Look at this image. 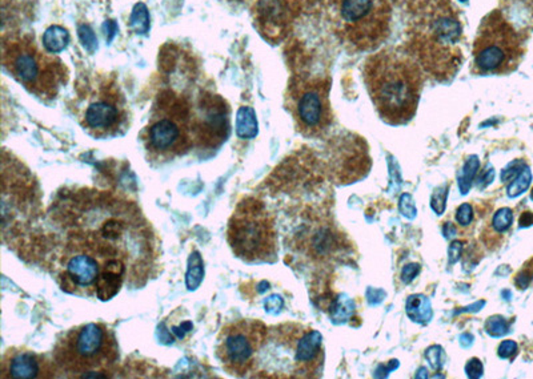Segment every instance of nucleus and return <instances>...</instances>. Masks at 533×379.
I'll use <instances>...</instances> for the list:
<instances>
[{
    "mask_svg": "<svg viewBox=\"0 0 533 379\" xmlns=\"http://www.w3.org/2000/svg\"><path fill=\"white\" fill-rule=\"evenodd\" d=\"M531 197H532V200H533V190H532V194H531Z\"/></svg>",
    "mask_w": 533,
    "mask_h": 379,
    "instance_id": "4c0bfd02",
    "label": "nucleus"
},
{
    "mask_svg": "<svg viewBox=\"0 0 533 379\" xmlns=\"http://www.w3.org/2000/svg\"><path fill=\"white\" fill-rule=\"evenodd\" d=\"M513 224V212L510 208H501L492 216L491 221L483 228L480 240L489 250H496L504 241V235Z\"/></svg>",
    "mask_w": 533,
    "mask_h": 379,
    "instance_id": "2eb2a0df",
    "label": "nucleus"
},
{
    "mask_svg": "<svg viewBox=\"0 0 533 379\" xmlns=\"http://www.w3.org/2000/svg\"><path fill=\"white\" fill-rule=\"evenodd\" d=\"M275 341L292 358V377H316L323 368L324 350L321 334L300 325H284L275 330Z\"/></svg>",
    "mask_w": 533,
    "mask_h": 379,
    "instance_id": "ddd939ff",
    "label": "nucleus"
},
{
    "mask_svg": "<svg viewBox=\"0 0 533 379\" xmlns=\"http://www.w3.org/2000/svg\"><path fill=\"white\" fill-rule=\"evenodd\" d=\"M3 66L18 83L39 99H52L68 80V70L55 54L31 35L15 36L3 44Z\"/></svg>",
    "mask_w": 533,
    "mask_h": 379,
    "instance_id": "20e7f679",
    "label": "nucleus"
},
{
    "mask_svg": "<svg viewBox=\"0 0 533 379\" xmlns=\"http://www.w3.org/2000/svg\"><path fill=\"white\" fill-rule=\"evenodd\" d=\"M533 261L527 263L524 269L520 273H517L515 284L517 285L520 289H527L529 284L533 281Z\"/></svg>",
    "mask_w": 533,
    "mask_h": 379,
    "instance_id": "cd10ccee",
    "label": "nucleus"
},
{
    "mask_svg": "<svg viewBox=\"0 0 533 379\" xmlns=\"http://www.w3.org/2000/svg\"><path fill=\"white\" fill-rule=\"evenodd\" d=\"M76 115L80 125L95 139H111L128 128L130 111L115 79L97 76L79 94Z\"/></svg>",
    "mask_w": 533,
    "mask_h": 379,
    "instance_id": "1a4fd4ad",
    "label": "nucleus"
},
{
    "mask_svg": "<svg viewBox=\"0 0 533 379\" xmlns=\"http://www.w3.org/2000/svg\"><path fill=\"white\" fill-rule=\"evenodd\" d=\"M419 272H420V265H417V263L407 265V266L403 269V272H401V280H403L405 284H410L413 278L417 275V273Z\"/></svg>",
    "mask_w": 533,
    "mask_h": 379,
    "instance_id": "2f4dec72",
    "label": "nucleus"
},
{
    "mask_svg": "<svg viewBox=\"0 0 533 379\" xmlns=\"http://www.w3.org/2000/svg\"><path fill=\"white\" fill-rule=\"evenodd\" d=\"M448 197V185L440 187L435 190L431 197V206L436 212V214H443L446 211V202Z\"/></svg>",
    "mask_w": 533,
    "mask_h": 379,
    "instance_id": "393cba45",
    "label": "nucleus"
},
{
    "mask_svg": "<svg viewBox=\"0 0 533 379\" xmlns=\"http://www.w3.org/2000/svg\"><path fill=\"white\" fill-rule=\"evenodd\" d=\"M525 54V39L504 12L491 11L482 19L472 48L471 71L480 76L515 71Z\"/></svg>",
    "mask_w": 533,
    "mask_h": 379,
    "instance_id": "423d86ee",
    "label": "nucleus"
},
{
    "mask_svg": "<svg viewBox=\"0 0 533 379\" xmlns=\"http://www.w3.org/2000/svg\"><path fill=\"white\" fill-rule=\"evenodd\" d=\"M456 221L462 228L471 225L473 221V208L471 204H462L456 211Z\"/></svg>",
    "mask_w": 533,
    "mask_h": 379,
    "instance_id": "a878e982",
    "label": "nucleus"
},
{
    "mask_svg": "<svg viewBox=\"0 0 533 379\" xmlns=\"http://www.w3.org/2000/svg\"><path fill=\"white\" fill-rule=\"evenodd\" d=\"M281 306H283V301L280 297H269L266 301V310L269 313H278Z\"/></svg>",
    "mask_w": 533,
    "mask_h": 379,
    "instance_id": "f704fd0d",
    "label": "nucleus"
},
{
    "mask_svg": "<svg viewBox=\"0 0 533 379\" xmlns=\"http://www.w3.org/2000/svg\"><path fill=\"white\" fill-rule=\"evenodd\" d=\"M79 32H80V37H82V40L85 42V46H87V47L90 48V46H95L97 44V39H95V35H94V32L88 28V27H83V28H80L79 30Z\"/></svg>",
    "mask_w": 533,
    "mask_h": 379,
    "instance_id": "72a5a7b5",
    "label": "nucleus"
},
{
    "mask_svg": "<svg viewBox=\"0 0 533 379\" xmlns=\"http://www.w3.org/2000/svg\"><path fill=\"white\" fill-rule=\"evenodd\" d=\"M191 135L195 147L215 149L230 135V107L221 96L203 92L191 106Z\"/></svg>",
    "mask_w": 533,
    "mask_h": 379,
    "instance_id": "f8f14e48",
    "label": "nucleus"
},
{
    "mask_svg": "<svg viewBox=\"0 0 533 379\" xmlns=\"http://www.w3.org/2000/svg\"><path fill=\"white\" fill-rule=\"evenodd\" d=\"M400 212L404 214L408 218H415L416 217V206L413 202L412 197L410 194H403L400 199L399 204Z\"/></svg>",
    "mask_w": 533,
    "mask_h": 379,
    "instance_id": "c85d7f7f",
    "label": "nucleus"
},
{
    "mask_svg": "<svg viewBox=\"0 0 533 379\" xmlns=\"http://www.w3.org/2000/svg\"><path fill=\"white\" fill-rule=\"evenodd\" d=\"M329 88V80L321 76L298 77L290 83L287 107L296 128L307 137L323 136L332 124Z\"/></svg>",
    "mask_w": 533,
    "mask_h": 379,
    "instance_id": "9b49d317",
    "label": "nucleus"
},
{
    "mask_svg": "<svg viewBox=\"0 0 533 379\" xmlns=\"http://www.w3.org/2000/svg\"><path fill=\"white\" fill-rule=\"evenodd\" d=\"M517 353V344L515 341H504L501 342L498 346V350H497V354L500 358H504V359H508L513 356H516Z\"/></svg>",
    "mask_w": 533,
    "mask_h": 379,
    "instance_id": "7c9ffc66",
    "label": "nucleus"
},
{
    "mask_svg": "<svg viewBox=\"0 0 533 379\" xmlns=\"http://www.w3.org/2000/svg\"><path fill=\"white\" fill-rule=\"evenodd\" d=\"M269 337L266 325L259 320H236L219 333L216 356L223 368L236 377H244L259 362Z\"/></svg>",
    "mask_w": 533,
    "mask_h": 379,
    "instance_id": "9d476101",
    "label": "nucleus"
},
{
    "mask_svg": "<svg viewBox=\"0 0 533 379\" xmlns=\"http://www.w3.org/2000/svg\"><path fill=\"white\" fill-rule=\"evenodd\" d=\"M203 275H204V263L202 260V256L199 251H194L188 260V269L185 275L187 287L190 290L197 289L199 285L203 281Z\"/></svg>",
    "mask_w": 533,
    "mask_h": 379,
    "instance_id": "6ab92c4d",
    "label": "nucleus"
},
{
    "mask_svg": "<svg viewBox=\"0 0 533 379\" xmlns=\"http://www.w3.org/2000/svg\"><path fill=\"white\" fill-rule=\"evenodd\" d=\"M461 250H462L461 241H453L451 244V247H449V265H453L460 260Z\"/></svg>",
    "mask_w": 533,
    "mask_h": 379,
    "instance_id": "473e14b6",
    "label": "nucleus"
},
{
    "mask_svg": "<svg viewBox=\"0 0 533 379\" xmlns=\"http://www.w3.org/2000/svg\"><path fill=\"white\" fill-rule=\"evenodd\" d=\"M259 132L256 113L251 107H242L236 115V135L243 140H251Z\"/></svg>",
    "mask_w": 533,
    "mask_h": 379,
    "instance_id": "f3484780",
    "label": "nucleus"
},
{
    "mask_svg": "<svg viewBox=\"0 0 533 379\" xmlns=\"http://www.w3.org/2000/svg\"><path fill=\"white\" fill-rule=\"evenodd\" d=\"M142 140L148 159L157 163H167L187 154L194 147L188 101L172 92L158 97Z\"/></svg>",
    "mask_w": 533,
    "mask_h": 379,
    "instance_id": "39448f33",
    "label": "nucleus"
},
{
    "mask_svg": "<svg viewBox=\"0 0 533 379\" xmlns=\"http://www.w3.org/2000/svg\"><path fill=\"white\" fill-rule=\"evenodd\" d=\"M70 43V34L68 31L61 25H51L42 39V46L46 48L51 54L58 55L61 51H64Z\"/></svg>",
    "mask_w": 533,
    "mask_h": 379,
    "instance_id": "a211bd4d",
    "label": "nucleus"
},
{
    "mask_svg": "<svg viewBox=\"0 0 533 379\" xmlns=\"http://www.w3.org/2000/svg\"><path fill=\"white\" fill-rule=\"evenodd\" d=\"M479 166H480V161H479L477 156H472L467 160V163L462 166L460 176H459V187H460L462 194H467L468 190H471L473 178L477 173Z\"/></svg>",
    "mask_w": 533,
    "mask_h": 379,
    "instance_id": "412c9836",
    "label": "nucleus"
},
{
    "mask_svg": "<svg viewBox=\"0 0 533 379\" xmlns=\"http://www.w3.org/2000/svg\"><path fill=\"white\" fill-rule=\"evenodd\" d=\"M54 362L30 350L10 349L1 358L0 377L6 379L52 378Z\"/></svg>",
    "mask_w": 533,
    "mask_h": 379,
    "instance_id": "4468645a",
    "label": "nucleus"
},
{
    "mask_svg": "<svg viewBox=\"0 0 533 379\" xmlns=\"http://www.w3.org/2000/svg\"><path fill=\"white\" fill-rule=\"evenodd\" d=\"M355 310V304L353 301H351L350 298L347 297H340L336 302V305L333 306V314H332V318L335 322H344L347 321V318L351 316Z\"/></svg>",
    "mask_w": 533,
    "mask_h": 379,
    "instance_id": "5701e85b",
    "label": "nucleus"
},
{
    "mask_svg": "<svg viewBox=\"0 0 533 379\" xmlns=\"http://www.w3.org/2000/svg\"><path fill=\"white\" fill-rule=\"evenodd\" d=\"M52 356L56 370L68 377L104 378L119 359V347L107 325L91 322L66 333Z\"/></svg>",
    "mask_w": 533,
    "mask_h": 379,
    "instance_id": "7ed1b4c3",
    "label": "nucleus"
},
{
    "mask_svg": "<svg viewBox=\"0 0 533 379\" xmlns=\"http://www.w3.org/2000/svg\"><path fill=\"white\" fill-rule=\"evenodd\" d=\"M508 1L515 6H519L522 10L533 15V0H508Z\"/></svg>",
    "mask_w": 533,
    "mask_h": 379,
    "instance_id": "c9c22d12",
    "label": "nucleus"
},
{
    "mask_svg": "<svg viewBox=\"0 0 533 379\" xmlns=\"http://www.w3.org/2000/svg\"><path fill=\"white\" fill-rule=\"evenodd\" d=\"M531 181H532V173H531L529 168L525 166L515 178L509 181L508 188H507L509 197L513 199V197H517V196L522 194L525 190L529 188Z\"/></svg>",
    "mask_w": 533,
    "mask_h": 379,
    "instance_id": "aec40b11",
    "label": "nucleus"
},
{
    "mask_svg": "<svg viewBox=\"0 0 533 379\" xmlns=\"http://www.w3.org/2000/svg\"><path fill=\"white\" fill-rule=\"evenodd\" d=\"M405 311L410 320L422 325L428 323L434 316L431 301L424 294H412L408 297L405 304Z\"/></svg>",
    "mask_w": 533,
    "mask_h": 379,
    "instance_id": "dca6fc26",
    "label": "nucleus"
},
{
    "mask_svg": "<svg viewBox=\"0 0 533 379\" xmlns=\"http://www.w3.org/2000/svg\"><path fill=\"white\" fill-rule=\"evenodd\" d=\"M519 224H520L521 228L533 225L532 212H524V213L521 214L520 220H519Z\"/></svg>",
    "mask_w": 533,
    "mask_h": 379,
    "instance_id": "e433bc0d",
    "label": "nucleus"
},
{
    "mask_svg": "<svg viewBox=\"0 0 533 379\" xmlns=\"http://www.w3.org/2000/svg\"><path fill=\"white\" fill-rule=\"evenodd\" d=\"M465 373L470 378H480L484 373V368H483V364L480 362L479 358H472L468 361V364L465 365Z\"/></svg>",
    "mask_w": 533,
    "mask_h": 379,
    "instance_id": "c756f323",
    "label": "nucleus"
},
{
    "mask_svg": "<svg viewBox=\"0 0 533 379\" xmlns=\"http://www.w3.org/2000/svg\"><path fill=\"white\" fill-rule=\"evenodd\" d=\"M425 358L429 362V365L435 370H439L443 366V349L440 346H431L425 352Z\"/></svg>",
    "mask_w": 533,
    "mask_h": 379,
    "instance_id": "bb28decb",
    "label": "nucleus"
},
{
    "mask_svg": "<svg viewBox=\"0 0 533 379\" xmlns=\"http://www.w3.org/2000/svg\"><path fill=\"white\" fill-rule=\"evenodd\" d=\"M364 83L379 116L388 124H405L416 115L424 70L410 51L384 48L364 61Z\"/></svg>",
    "mask_w": 533,
    "mask_h": 379,
    "instance_id": "f257e3e1",
    "label": "nucleus"
},
{
    "mask_svg": "<svg viewBox=\"0 0 533 379\" xmlns=\"http://www.w3.org/2000/svg\"><path fill=\"white\" fill-rule=\"evenodd\" d=\"M508 322L501 316L491 317L485 322V332L488 333L491 337H501L508 333Z\"/></svg>",
    "mask_w": 533,
    "mask_h": 379,
    "instance_id": "b1692460",
    "label": "nucleus"
},
{
    "mask_svg": "<svg viewBox=\"0 0 533 379\" xmlns=\"http://www.w3.org/2000/svg\"><path fill=\"white\" fill-rule=\"evenodd\" d=\"M411 54L437 80L452 77L462 60L459 12L448 0H432L412 19Z\"/></svg>",
    "mask_w": 533,
    "mask_h": 379,
    "instance_id": "f03ea898",
    "label": "nucleus"
},
{
    "mask_svg": "<svg viewBox=\"0 0 533 379\" xmlns=\"http://www.w3.org/2000/svg\"><path fill=\"white\" fill-rule=\"evenodd\" d=\"M131 27L136 34L146 35L149 30V15L146 4L139 3L135 6L131 15Z\"/></svg>",
    "mask_w": 533,
    "mask_h": 379,
    "instance_id": "4be33fe9",
    "label": "nucleus"
},
{
    "mask_svg": "<svg viewBox=\"0 0 533 379\" xmlns=\"http://www.w3.org/2000/svg\"><path fill=\"white\" fill-rule=\"evenodd\" d=\"M331 20L340 39L355 51H374L389 36V0H329Z\"/></svg>",
    "mask_w": 533,
    "mask_h": 379,
    "instance_id": "0eeeda50",
    "label": "nucleus"
},
{
    "mask_svg": "<svg viewBox=\"0 0 533 379\" xmlns=\"http://www.w3.org/2000/svg\"><path fill=\"white\" fill-rule=\"evenodd\" d=\"M227 241L233 254L245 262L275 259L278 251L275 220L263 201L248 197L238 204L228 221Z\"/></svg>",
    "mask_w": 533,
    "mask_h": 379,
    "instance_id": "6e6552de",
    "label": "nucleus"
}]
</instances>
